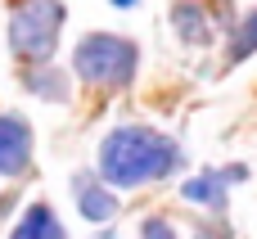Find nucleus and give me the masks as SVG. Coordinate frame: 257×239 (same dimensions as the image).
I'll return each instance as SVG.
<instances>
[{
	"instance_id": "obj_1",
	"label": "nucleus",
	"mask_w": 257,
	"mask_h": 239,
	"mask_svg": "<svg viewBox=\"0 0 257 239\" xmlns=\"http://www.w3.org/2000/svg\"><path fill=\"white\" fill-rule=\"evenodd\" d=\"M176 163H181V149L149 127H117L99 145V176L117 190L163 181V176L176 172Z\"/></svg>"
},
{
	"instance_id": "obj_2",
	"label": "nucleus",
	"mask_w": 257,
	"mask_h": 239,
	"mask_svg": "<svg viewBox=\"0 0 257 239\" xmlns=\"http://www.w3.org/2000/svg\"><path fill=\"white\" fill-rule=\"evenodd\" d=\"M136 63H140L136 45L122 41V36H108V32L86 36V41L77 45V54H72L77 77L90 81V86H126V81L136 77Z\"/></svg>"
},
{
	"instance_id": "obj_3",
	"label": "nucleus",
	"mask_w": 257,
	"mask_h": 239,
	"mask_svg": "<svg viewBox=\"0 0 257 239\" xmlns=\"http://www.w3.org/2000/svg\"><path fill=\"white\" fill-rule=\"evenodd\" d=\"M59 27H63V5L59 0H23L9 18V45H14L18 59L45 63L59 45Z\"/></svg>"
},
{
	"instance_id": "obj_4",
	"label": "nucleus",
	"mask_w": 257,
	"mask_h": 239,
	"mask_svg": "<svg viewBox=\"0 0 257 239\" xmlns=\"http://www.w3.org/2000/svg\"><path fill=\"white\" fill-rule=\"evenodd\" d=\"M32 163V131L23 117H0V176H18Z\"/></svg>"
},
{
	"instance_id": "obj_5",
	"label": "nucleus",
	"mask_w": 257,
	"mask_h": 239,
	"mask_svg": "<svg viewBox=\"0 0 257 239\" xmlns=\"http://www.w3.org/2000/svg\"><path fill=\"white\" fill-rule=\"evenodd\" d=\"M72 190H77V208H81V217H86V221H108V217L117 212V199H113L95 176H86V172H81V176L72 181Z\"/></svg>"
},
{
	"instance_id": "obj_6",
	"label": "nucleus",
	"mask_w": 257,
	"mask_h": 239,
	"mask_svg": "<svg viewBox=\"0 0 257 239\" xmlns=\"http://www.w3.org/2000/svg\"><path fill=\"white\" fill-rule=\"evenodd\" d=\"M172 23H176V36L190 41V45H208V41H212L208 9H203L199 0H181V5H172Z\"/></svg>"
},
{
	"instance_id": "obj_7",
	"label": "nucleus",
	"mask_w": 257,
	"mask_h": 239,
	"mask_svg": "<svg viewBox=\"0 0 257 239\" xmlns=\"http://www.w3.org/2000/svg\"><path fill=\"white\" fill-rule=\"evenodd\" d=\"M226 172H203V176H194V181H185L181 185V194L190 199V203H212V208H221L226 203Z\"/></svg>"
},
{
	"instance_id": "obj_8",
	"label": "nucleus",
	"mask_w": 257,
	"mask_h": 239,
	"mask_svg": "<svg viewBox=\"0 0 257 239\" xmlns=\"http://www.w3.org/2000/svg\"><path fill=\"white\" fill-rule=\"evenodd\" d=\"M9 239H63V226L54 221V212H50L45 203H36V208H27L23 226H18Z\"/></svg>"
},
{
	"instance_id": "obj_9",
	"label": "nucleus",
	"mask_w": 257,
	"mask_h": 239,
	"mask_svg": "<svg viewBox=\"0 0 257 239\" xmlns=\"http://www.w3.org/2000/svg\"><path fill=\"white\" fill-rule=\"evenodd\" d=\"M253 50H257V9L239 23V32L230 36V63H244Z\"/></svg>"
},
{
	"instance_id": "obj_10",
	"label": "nucleus",
	"mask_w": 257,
	"mask_h": 239,
	"mask_svg": "<svg viewBox=\"0 0 257 239\" xmlns=\"http://www.w3.org/2000/svg\"><path fill=\"white\" fill-rule=\"evenodd\" d=\"M27 86L41 90V95H50V99H63V95H68V81L54 77V72H27Z\"/></svg>"
},
{
	"instance_id": "obj_11",
	"label": "nucleus",
	"mask_w": 257,
	"mask_h": 239,
	"mask_svg": "<svg viewBox=\"0 0 257 239\" xmlns=\"http://www.w3.org/2000/svg\"><path fill=\"white\" fill-rule=\"evenodd\" d=\"M140 235H145V239H176V235H172V226H167L163 217H149V221L140 226Z\"/></svg>"
},
{
	"instance_id": "obj_12",
	"label": "nucleus",
	"mask_w": 257,
	"mask_h": 239,
	"mask_svg": "<svg viewBox=\"0 0 257 239\" xmlns=\"http://www.w3.org/2000/svg\"><path fill=\"white\" fill-rule=\"evenodd\" d=\"M199 239H217V235H212V230H208V226H203V230H199Z\"/></svg>"
},
{
	"instance_id": "obj_13",
	"label": "nucleus",
	"mask_w": 257,
	"mask_h": 239,
	"mask_svg": "<svg viewBox=\"0 0 257 239\" xmlns=\"http://www.w3.org/2000/svg\"><path fill=\"white\" fill-rule=\"evenodd\" d=\"M113 5H117V9H126V5H136V0H113Z\"/></svg>"
}]
</instances>
